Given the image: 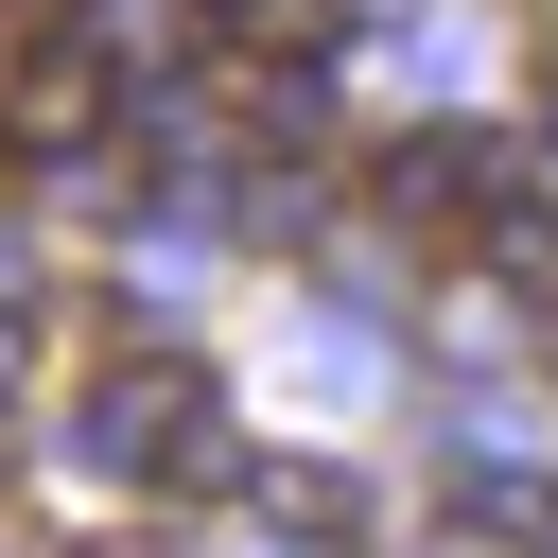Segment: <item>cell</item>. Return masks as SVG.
<instances>
[{"mask_svg":"<svg viewBox=\"0 0 558 558\" xmlns=\"http://www.w3.org/2000/svg\"><path fill=\"white\" fill-rule=\"evenodd\" d=\"M87 453L122 471V488H227L244 453H227V401H209V366H105L87 384Z\"/></svg>","mask_w":558,"mask_h":558,"instance_id":"6da1fadb","label":"cell"},{"mask_svg":"<svg viewBox=\"0 0 558 558\" xmlns=\"http://www.w3.org/2000/svg\"><path fill=\"white\" fill-rule=\"evenodd\" d=\"M262 523H296V541H366V488H349V471H262Z\"/></svg>","mask_w":558,"mask_h":558,"instance_id":"7a4b0ae2","label":"cell"}]
</instances>
